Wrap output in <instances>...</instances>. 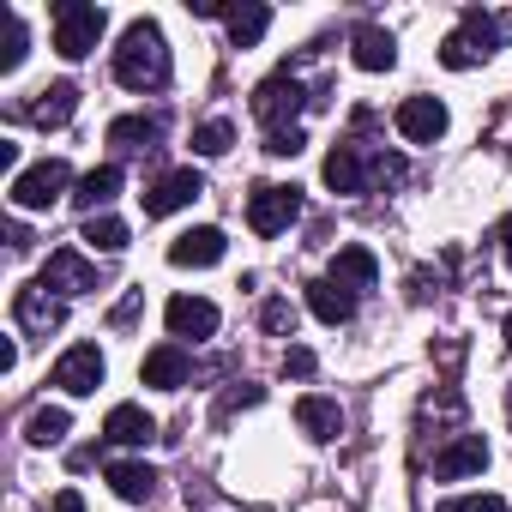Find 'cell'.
<instances>
[{"label":"cell","mask_w":512,"mask_h":512,"mask_svg":"<svg viewBox=\"0 0 512 512\" xmlns=\"http://www.w3.org/2000/svg\"><path fill=\"white\" fill-rule=\"evenodd\" d=\"M494 241H500V253H506V266H512V217H500V229H494Z\"/></svg>","instance_id":"cell-35"},{"label":"cell","mask_w":512,"mask_h":512,"mask_svg":"<svg viewBox=\"0 0 512 512\" xmlns=\"http://www.w3.org/2000/svg\"><path fill=\"white\" fill-rule=\"evenodd\" d=\"M163 314H169V332H175V338H193V344H199V338L217 332V308H211L205 296H175Z\"/></svg>","instance_id":"cell-15"},{"label":"cell","mask_w":512,"mask_h":512,"mask_svg":"<svg viewBox=\"0 0 512 512\" xmlns=\"http://www.w3.org/2000/svg\"><path fill=\"white\" fill-rule=\"evenodd\" d=\"M223 25H229V43H235V49H253V43L266 37L272 13H266V7H223Z\"/></svg>","instance_id":"cell-23"},{"label":"cell","mask_w":512,"mask_h":512,"mask_svg":"<svg viewBox=\"0 0 512 512\" xmlns=\"http://www.w3.org/2000/svg\"><path fill=\"white\" fill-rule=\"evenodd\" d=\"M133 314H139V290H133V296H127V302L115 308V326H133Z\"/></svg>","instance_id":"cell-36"},{"label":"cell","mask_w":512,"mask_h":512,"mask_svg":"<svg viewBox=\"0 0 512 512\" xmlns=\"http://www.w3.org/2000/svg\"><path fill=\"white\" fill-rule=\"evenodd\" d=\"M115 193H121V169H115V163H97V169H91V175L79 181V193H73V205H79L85 217H97V205H109Z\"/></svg>","instance_id":"cell-22"},{"label":"cell","mask_w":512,"mask_h":512,"mask_svg":"<svg viewBox=\"0 0 512 512\" xmlns=\"http://www.w3.org/2000/svg\"><path fill=\"white\" fill-rule=\"evenodd\" d=\"M109 488H115L121 500H151V494H157V470H151V464H133V458H127V464H109Z\"/></svg>","instance_id":"cell-25"},{"label":"cell","mask_w":512,"mask_h":512,"mask_svg":"<svg viewBox=\"0 0 512 512\" xmlns=\"http://www.w3.org/2000/svg\"><path fill=\"white\" fill-rule=\"evenodd\" d=\"M67 181H73V169H67L61 157H43V163H31L25 175H13L7 199H13L19 211H49V205L67 193Z\"/></svg>","instance_id":"cell-4"},{"label":"cell","mask_w":512,"mask_h":512,"mask_svg":"<svg viewBox=\"0 0 512 512\" xmlns=\"http://www.w3.org/2000/svg\"><path fill=\"white\" fill-rule=\"evenodd\" d=\"M284 374L308 380V374H314V356H308V350H284Z\"/></svg>","instance_id":"cell-33"},{"label":"cell","mask_w":512,"mask_h":512,"mask_svg":"<svg viewBox=\"0 0 512 512\" xmlns=\"http://www.w3.org/2000/svg\"><path fill=\"white\" fill-rule=\"evenodd\" d=\"M308 308H314V320H326V326H350V320H356V290L320 278V284H308Z\"/></svg>","instance_id":"cell-16"},{"label":"cell","mask_w":512,"mask_h":512,"mask_svg":"<svg viewBox=\"0 0 512 512\" xmlns=\"http://www.w3.org/2000/svg\"><path fill=\"white\" fill-rule=\"evenodd\" d=\"M109 31V13L91 7V0H61L55 7V55L61 61H85Z\"/></svg>","instance_id":"cell-3"},{"label":"cell","mask_w":512,"mask_h":512,"mask_svg":"<svg viewBox=\"0 0 512 512\" xmlns=\"http://www.w3.org/2000/svg\"><path fill=\"white\" fill-rule=\"evenodd\" d=\"M103 434H109L115 446H145V440L157 434V422H151L139 404H115V410H109V422H103Z\"/></svg>","instance_id":"cell-21"},{"label":"cell","mask_w":512,"mask_h":512,"mask_svg":"<svg viewBox=\"0 0 512 512\" xmlns=\"http://www.w3.org/2000/svg\"><path fill=\"white\" fill-rule=\"evenodd\" d=\"M494 49H500V19H488L482 7H464L458 31L440 43V67H452V73H470V67H482Z\"/></svg>","instance_id":"cell-2"},{"label":"cell","mask_w":512,"mask_h":512,"mask_svg":"<svg viewBox=\"0 0 512 512\" xmlns=\"http://www.w3.org/2000/svg\"><path fill=\"white\" fill-rule=\"evenodd\" d=\"M61 392H73V398H91L97 386H103V350L97 344H73L61 362H55V374H49Z\"/></svg>","instance_id":"cell-8"},{"label":"cell","mask_w":512,"mask_h":512,"mask_svg":"<svg viewBox=\"0 0 512 512\" xmlns=\"http://www.w3.org/2000/svg\"><path fill=\"white\" fill-rule=\"evenodd\" d=\"M374 278H380V260L368 247H344L332 260V284H344V290H374Z\"/></svg>","instance_id":"cell-20"},{"label":"cell","mask_w":512,"mask_h":512,"mask_svg":"<svg viewBox=\"0 0 512 512\" xmlns=\"http://www.w3.org/2000/svg\"><path fill=\"white\" fill-rule=\"evenodd\" d=\"M157 133H163V121H151V115H121V121H109V145H121V151H151Z\"/></svg>","instance_id":"cell-24"},{"label":"cell","mask_w":512,"mask_h":512,"mask_svg":"<svg viewBox=\"0 0 512 512\" xmlns=\"http://www.w3.org/2000/svg\"><path fill=\"white\" fill-rule=\"evenodd\" d=\"M13 368H19V344L7 338V344H0V374H13Z\"/></svg>","instance_id":"cell-37"},{"label":"cell","mask_w":512,"mask_h":512,"mask_svg":"<svg viewBox=\"0 0 512 512\" xmlns=\"http://www.w3.org/2000/svg\"><path fill=\"white\" fill-rule=\"evenodd\" d=\"M260 326L278 332V338H290V332H296V308H290V302H266V308H260Z\"/></svg>","instance_id":"cell-29"},{"label":"cell","mask_w":512,"mask_h":512,"mask_svg":"<svg viewBox=\"0 0 512 512\" xmlns=\"http://www.w3.org/2000/svg\"><path fill=\"white\" fill-rule=\"evenodd\" d=\"M296 217H302L296 187H253V199H247V229L253 235H284Z\"/></svg>","instance_id":"cell-6"},{"label":"cell","mask_w":512,"mask_h":512,"mask_svg":"<svg viewBox=\"0 0 512 512\" xmlns=\"http://www.w3.org/2000/svg\"><path fill=\"white\" fill-rule=\"evenodd\" d=\"M302 103H308V97H302V85H296V79H290V67H284V73H272L260 91H253V121L266 127V139H272V133H290Z\"/></svg>","instance_id":"cell-5"},{"label":"cell","mask_w":512,"mask_h":512,"mask_svg":"<svg viewBox=\"0 0 512 512\" xmlns=\"http://www.w3.org/2000/svg\"><path fill=\"white\" fill-rule=\"evenodd\" d=\"M55 512H85V494H79V488H61V494H55Z\"/></svg>","instance_id":"cell-34"},{"label":"cell","mask_w":512,"mask_h":512,"mask_svg":"<svg viewBox=\"0 0 512 512\" xmlns=\"http://www.w3.org/2000/svg\"><path fill=\"white\" fill-rule=\"evenodd\" d=\"M488 470V440L482 434H458L446 452H434V482H458V476H482Z\"/></svg>","instance_id":"cell-12"},{"label":"cell","mask_w":512,"mask_h":512,"mask_svg":"<svg viewBox=\"0 0 512 512\" xmlns=\"http://www.w3.org/2000/svg\"><path fill=\"white\" fill-rule=\"evenodd\" d=\"M115 79L127 91H163L169 85V49H163V31L151 19H133L121 31V49H115Z\"/></svg>","instance_id":"cell-1"},{"label":"cell","mask_w":512,"mask_h":512,"mask_svg":"<svg viewBox=\"0 0 512 512\" xmlns=\"http://www.w3.org/2000/svg\"><path fill=\"white\" fill-rule=\"evenodd\" d=\"M302 145H308V139H302V127H290V133H272V139H266V151H272V157H296Z\"/></svg>","instance_id":"cell-32"},{"label":"cell","mask_w":512,"mask_h":512,"mask_svg":"<svg viewBox=\"0 0 512 512\" xmlns=\"http://www.w3.org/2000/svg\"><path fill=\"white\" fill-rule=\"evenodd\" d=\"M440 512H512L500 494H458V500H446Z\"/></svg>","instance_id":"cell-30"},{"label":"cell","mask_w":512,"mask_h":512,"mask_svg":"<svg viewBox=\"0 0 512 512\" xmlns=\"http://www.w3.org/2000/svg\"><path fill=\"white\" fill-rule=\"evenodd\" d=\"M85 241H91L97 253H121V247H127V223H121V217H85Z\"/></svg>","instance_id":"cell-27"},{"label":"cell","mask_w":512,"mask_h":512,"mask_svg":"<svg viewBox=\"0 0 512 512\" xmlns=\"http://www.w3.org/2000/svg\"><path fill=\"white\" fill-rule=\"evenodd\" d=\"M398 133H404L410 145H434V139L446 133V103H440V97H404V103H398Z\"/></svg>","instance_id":"cell-11"},{"label":"cell","mask_w":512,"mask_h":512,"mask_svg":"<svg viewBox=\"0 0 512 512\" xmlns=\"http://www.w3.org/2000/svg\"><path fill=\"white\" fill-rule=\"evenodd\" d=\"M73 109H79V85H67V79H61V85H43L19 115H25L31 127H67V121H73Z\"/></svg>","instance_id":"cell-14"},{"label":"cell","mask_w":512,"mask_h":512,"mask_svg":"<svg viewBox=\"0 0 512 512\" xmlns=\"http://www.w3.org/2000/svg\"><path fill=\"white\" fill-rule=\"evenodd\" d=\"M296 422H302L314 440H338V434H344V410H338L332 398H320V392L296 398Z\"/></svg>","instance_id":"cell-19"},{"label":"cell","mask_w":512,"mask_h":512,"mask_svg":"<svg viewBox=\"0 0 512 512\" xmlns=\"http://www.w3.org/2000/svg\"><path fill=\"white\" fill-rule=\"evenodd\" d=\"M67 428H73V416H67L61 404H43V410L25 422V440H31V446H61V440H67Z\"/></svg>","instance_id":"cell-26"},{"label":"cell","mask_w":512,"mask_h":512,"mask_svg":"<svg viewBox=\"0 0 512 512\" xmlns=\"http://www.w3.org/2000/svg\"><path fill=\"white\" fill-rule=\"evenodd\" d=\"M356 67H362V73H392V67H398V43H392V31L362 25V31H356Z\"/></svg>","instance_id":"cell-18"},{"label":"cell","mask_w":512,"mask_h":512,"mask_svg":"<svg viewBox=\"0 0 512 512\" xmlns=\"http://www.w3.org/2000/svg\"><path fill=\"white\" fill-rule=\"evenodd\" d=\"M43 284L61 290V296H85V290H97V266L85 260L79 247H55L49 266H43Z\"/></svg>","instance_id":"cell-9"},{"label":"cell","mask_w":512,"mask_h":512,"mask_svg":"<svg viewBox=\"0 0 512 512\" xmlns=\"http://www.w3.org/2000/svg\"><path fill=\"white\" fill-rule=\"evenodd\" d=\"M25 43H31V37H25V25H19V19H7V49H0V73H13V67L25 61Z\"/></svg>","instance_id":"cell-31"},{"label":"cell","mask_w":512,"mask_h":512,"mask_svg":"<svg viewBox=\"0 0 512 512\" xmlns=\"http://www.w3.org/2000/svg\"><path fill=\"white\" fill-rule=\"evenodd\" d=\"M229 145H235V127H229V121H199V127H193V151H199V157H223Z\"/></svg>","instance_id":"cell-28"},{"label":"cell","mask_w":512,"mask_h":512,"mask_svg":"<svg viewBox=\"0 0 512 512\" xmlns=\"http://www.w3.org/2000/svg\"><path fill=\"white\" fill-rule=\"evenodd\" d=\"M199 193H205V175H199V169H175V175H163L157 187H145L139 199H145V217H169V211L193 205Z\"/></svg>","instance_id":"cell-10"},{"label":"cell","mask_w":512,"mask_h":512,"mask_svg":"<svg viewBox=\"0 0 512 512\" xmlns=\"http://www.w3.org/2000/svg\"><path fill=\"white\" fill-rule=\"evenodd\" d=\"M13 320H19V332H31V338H49V332H61L67 308L49 296V284H25V290L13 296Z\"/></svg>","instance_id":"cell-7"},{"label":"cell","mask_w":512,"mask_h":512,"mask_svg":"<svg viewBox=\"0 0 512 512\" xmlns=\"http://www.w3.org/2000/svg\"><path fill=\"white\" fill-rule=\"evenodd\" d=\"M223 247H229V241H223V229H211V223H205V229H187V235H175V241H169V266H181V272H187V266H193V272H205V266H217V260H223Z\"/></svg>","instance_id":"cell-13"},{"label":"cell","mask_w":512,"mask_h":512,"mask_svg":"<svg viewBox=\"0 0 512 512\" xmlns=\"http://www.w3.org/2000/svg\"><path fill=\"white\" fill-rule=\"evenodd\" d=\"M506 344H512V320H506Z\"/></svg>","instance_id":"cell-38"},{"label":"cell","mask_w":512,"mask_h":512,"mask_svg":"<svg viewBox=\"0 0 512 512\" xmlns=\"http://www.w3.org/2000/svg\"><path fill=\"white\" fill-rule=\"evenodd\" d=\"M145 386H163V392H175V386H187V374H193V362H187V350L181 344H157L151 356H145Z\"/></svg>","instance_id":"cell-17"}]
</instances>
